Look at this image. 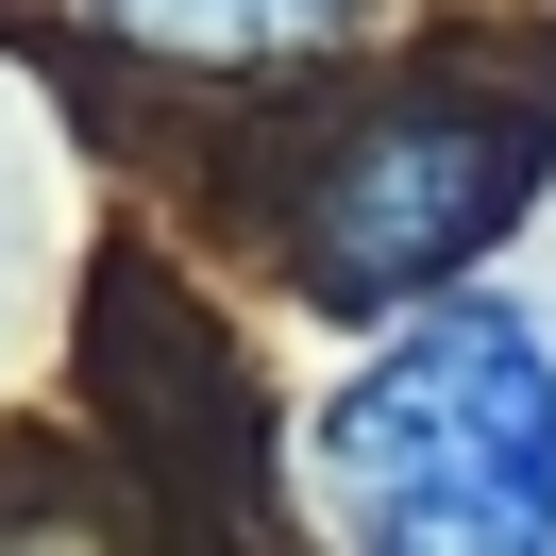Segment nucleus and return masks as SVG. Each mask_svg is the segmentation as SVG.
Here are the masks:
<instances>
[{"label": "nucleus", "mask_w": 556, "mask_h": 556, "mask_svg": "<svg viewBox=\"0 0 556 556\" xmlns=\"http://www.w3.org/2000/svg\"><path fill=\"white\" fill-rule=\"evenodd\" d=\"M338 540L388 556H540L556 540V338L489 287H421L304 421Z\"/></svg>", "instance_id": "1"}, {"label": "nucleus", "mask_w": 556, "mask_h": 556, "mask_svg": "<svg viewBox=\"0 0 556 556\" xmlns=\"http://www.w3.org/2000/svg\"><path fill=\"white\" fill-rule=\"evenodd\" d=\"M556 169V68H455L371 102L338 152L304 169V287L354 320L455 287L489 237L522 219V186Z\"/></svg>", "instance_id": "2"}, {"label": "nucleus", "mask_w": 556, "mask_h": 556, "mask_svg": "<svg viewBox=\"0 0 556 556\" xmlns=\"http://www.w3.org/2000/svg\"><path fill=\"white\" fill-rule=\"evenodd\" d=\"M118 51H169V68H287V51L354 35L371 0H85Z\"/></svg>", "instance_id": "3"}]
</instances>
